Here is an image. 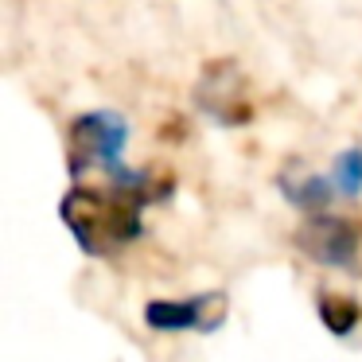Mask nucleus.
<instances>
[{
    "mask_svg": "<svg viewBox=\"0 0 362 362\" xmlns=\"http://www.w3.org/2000/svg\"><path fill=\"white\" fill-rule=\"evenodd\" d=\"M144 206L148 199L129 183L110 180L105 187L74 183L59 203V218L66 222L86 257H110L144 234Z\"/></svg>",
    "mask_w": 362,
    "mask_h": 362,
    "instance_id": "f257e3e1",
    "label": "nucleus"
},
{
    "mask_svg": "<svg viewBox=\"0 0 362 362\" xmlns=\"http://www.w3.org/2000/svg\"><path fill=\"white\" fill-rule=\"evenodd\" d=\"M125 144H129V121L121 113L113 110L82 113L66 125V172L74 180H82L90 168L117 172Z\"/></svg>",
    "mask_w": 362,
    "mask_h": 362,
    "instance_id": "f03ea898",
    "label": "nucleus"
},
{
    "mask_svg": "<svg viewBox=\"0 0 362 362\" xmlns=\"http://www.w3.org/2000/svg\"><path fill=\"white\" fill-rule=\"evenodd\" d=\"M296 250L308 261L323 269H339V273H362V230L351 218L339 214H308L292 234Z\"/></svg>",
    "mask_w": 362,
    "mask_h": 362,
    "instance_id": "7ed1b4c3",
    "label": "nucleus"
},
{
    "mask_svg": "<svg viewBox=\"0 0 362 362\" xmlns=\"http://www.w3.org/2000/svg\"><path fill=\"white\" fill-rule=\"evenodd\" d=\"M226 320V292H199L187 300H148L144 327L156 335H183V331H218Z\"/></svg>",
    "mask_w": 362,
    "mask_h": 362,
    "instance_id": "20e7f679",
    "label": "nucleus"
},
{
    "mask_svg": "<svg viewBox=\"0 0 362 362\" xmlns=\"http://www.w3.org/2000/svg\"><path fill=\"white\" fill-rule=\"evenodd\" d=\"M195 102H199V110H203L206 117H214L218 125L238 129V125H245V121H253V105H250V98H245V78L230 59L206 63L203 78H199V86H195Z\"/></svg>",
    "mask_w": 362,
    "mask_h": 362,
    "instance_id": "39448f33",
    "label": "nucleus"
},
{
    "mask_svg": "<svg viewBox=\"0 0 362 362\" xmlns=\"http://www.w3.org/2000/svg\"><path fill=\"white\" fill-rule=\"evenodd\" d=\"M276 187H281V195L288 199L296 211H304V214H323V211H327V203L335 199V183H331V175L296 172V168L281 172Z\"/></svg>",
    "mask_w": 362,
    "mask_h": 362,
    "instance_id": "423d86ee",
    "label": "nucleus"
},
{
    "mask_svg": "<svg viewBox=\"0 0 362 362\" xmlns=\"http://www.w3.org/2000/svg\"><path fill=\"white\" fill-rule=\"evenodd\" d=\"M315 312H320V323L331 331V335L346 339L354 335V327L362 323V304L346 292H320L315 300Z\"/></svg>",
    "mask_w": 362,
    "mask_h": 362,
    "instance_id": "0eeeda50",
    "label": "nucleus"
},
{
    "mask_svg": "<svg viewBox=\"0 0 362 362\" xmlns=\"http://www.w3.org/2000/svg\"><path fill=\"white\" fill-rule=\"evenodd\" d=\"M331 183H335V195H343V199L362 195V148L339 152L335 164H331Z\"/></svg>",
    "mask_w": 362,
    "mask_h": 362,
    "instance_id": "6e6552de",
    "label": "nucleus"
}]
</instances>
